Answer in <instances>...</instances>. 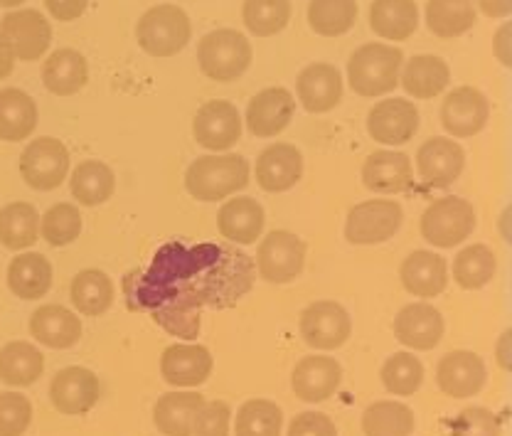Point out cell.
<instances>
[{
	"label": "cell",
	"mask_w": 512,
	"mask_h": 436,
	"mask_svg": "<svg viewBox=\"0 0 512 436\" xmlns=\"http://www.w3.org/2000/svg\"><path fill=\"white\" fill-rule=\"evenodd\" d=\"M254 284V267L247 254L217 244L188 247L170 242L153 259V267L138 279L126 281L128 306L141 311L156 308L234 306Z\"/></svg>",
	"instance_id": "6da1fadb"
},
{
	"label": "cell",
	"mask_w": 512,
	"mask_h": 436,
	"mask_svg": "<svg viewBox=\"0 0 512 436\" xmlns=\"http://www.w3.org/2000/svg\"><path fill=\"white\" fill-rule=\"evenodd\" d=\"M249 185V161L237 153L200 156L185 170V190L200 202H217Z\"/></svg>",
	"instance_id": "7a4b0ae2"
},
{
	"label": "cell",
	"mask_w": 512,
	"mask_h": 436,
	"mask_svg": "<svg viewBox=\"0 0 512 436\" xmlns=\"http://www.w3.org/2000/svg\"><path fill=\"white\" fill-rule=\"evenodd\" d=\"M404 55L399 47L370 42L352 52L348 62V79L352 92L360 97H380L399 84V69Z\"/></svg>",
	"instance_id": "3957f363"
},
{
	"label": "cell",
	"mask_w": 512,
	"mask_h": 436,
	"mask_svg": "<svg viewBox=\"0 0 512 436\" xmlns=\"http://www.w3.org/2000/svg\"><path fill=\"white\" fill-rule=\"evenodd\" d=\"M190 35V18L185 15L183 8L170 3L146 10L136 28L138 45L151 57H175L178 52L185 50Z\"/></svg>",
	"instance_id": "277c9868"
},
{
	"label": "cell",
	"mask_w": 512,
	"mask_h": 436,
	"mask_svg": "<svg viewBox=\"0 0 512 436\" xmlns=\"http://www.w3.org/2000/svg\"><path fill=\"white\" fill-rule=\"evenodd\" d=\"M197 62L205 77L215 82H234L252 65V45L237 30H215L197 45Z\"/></svg>",
	"instance_id": "5b68a950"
},
{
	"label": "cell",
	"mask_w": 512,
	"mask_h": 436,
	"mask_svg": "<svg viewBox=\"0 0 512 436\" xmlns=\"http://www.w3.org/2000/svg\"><path fill=\"white\" fill-rule=\"evenodd\" d=\"M476 230V210L463 198L434 200L421 215V237L439 249H453Z\"/></svg>",
	"instance_id": "8992f818"
},
{
	"label": "cell",
	"mask_w": 512,
	"mask_h": 436,
	"mask_svg": "<svg viewBox=\"0 0 512 436\" xmlns=\"http://www.w3.org/2000/svg\"><path fill=\"white\" fill-rule=\"evenodd\" d=\"M306 264V244L288 230L269 232L259 244L256 267L269 284H288L298 279Z\"/></svg>",
	"instance_id": "52a82bcc"
},
{
	"label": "cell",
	"mask_w": 512,
	"mask_h": 436,
	"mask_svg": "<svg viewBox=\"0 0 512 436\" xmlns=\"http://www.w3.org/2000/svg\"><path fill=\"white\" fill-rule=\"evenodd\" d=\"M69 170V151L62 141L52 136H40L32 141L20 156V175L32 190L60 188Z\"/></svg>",
	"instance_id": "ba28073f"
},
{
	"label": "cell",
	"mask_w": 512,
	"mask_h": 436,
	"mask_svg": "<svg viewBox=\"0 0 512 436\" xmlns=\"http://www.w3.org/2000/svg\"><path fill=\"white\" fill-rule=\"evenodd\" d=\"M404 210L397 200H367L350 210L345 237L350 244H382L399 232Z\"/></svg>",
	"instance_id": "9c48e42d"
},
{
	"label": "cell",
	"mask_w": 512,
	"mask_h": 436,
	"mask_svg": "<svg viewBox=\"0 0 512 436\" xmlns=\"http://www.w3.org/2000/svg\"><path fill=\"white\" fill-rule=\"evenodd\" d=\"M350 313L335 301H316L301 313V336L316 350H335L348 343Z\"/></svg>",
	"instance_id": "30bf717a"
},
{
	"label": "cell",
	"mask_w": 512,
	"mask_h": 436,
	"mask_svg": "<svg viewBox=\"0 0 512 436\" xmlns=\"http://www.w3.org/2000/svg\"><path fill=\"white\" fill-rule=\"evenodd\" d=\"M0 35L8 40L15 60L35 62L47 52L52 42V28L37 10L25 8L8 13L0 23Z\"/></svg>",
	"instance_id": "8fae6325"
},
{
	"label": "cell",
	"mask_w": 512,
	"mask_h": 436,
	"mask_svg": "<svg viewBox=\"0 0 512 436\" xmlns=\"http://www.w3.org/2000/svg\"><path fill=\"white\" fill-rule=\"evenodd\" d=\"M192 136L207 151H227L242 136V116L232 101H207L192 119Z\"/></svg>",
	"instance_id": "7c38bea8"
},
{
	"label": "cell",
	"mask_w": 512,
	"mask_h": 436,
	"mask_svg": "<svg viewBox=\"0 0 512 436\" xmlns=\"http://www.w3.org/2000/svg\"><path fill=\"white\" fill-rule=\"evenodd\" d=\"M419 131V111L407 99H384L367 114V134L384 146H402Z\"/></svg>",
	"instance_id": "4fadbf2b"
},
{
	"label": "cell",
	"mask_w": 512,
	"mask_h": 436,
	"mask_svg": "<svg viewBox=\"0 0 512 436\" xmlns=\"http://www.w3.org/2000/svg\"><path fill=\"white\" fill-rule=\"evenodd\" d=\"M490 104L476 87H458L441 104V124L451 136L471 138L488 124Z\"/></svg>",
	"instance_id": "5bb4252c"
},
{
	"label": "cell",
	"mask_w": 512,
	"mask_h": 436,
	"mask_svg": "<svg viewBox=\"0 0 512 436\" xmlns=\"http://www.w3.org/2000/svg\"><path fill=\"white\" fill-rule=\"evenodd\" d=\"M99 395V377L87 368L72 365V368H64L52 377V404H55L57 412L67 414V417L87 414L89 409H94V404L99 402Z\"/></svg>",
	"instance_id": "9a60e30c"
},
{
	"label": "cell",
	"mask_w": 512,
	"mask_h": 436,
	"mask_svg": "<svg viewBox=\"0 0 512 436\" xmlns=\"http://www.w3.org/2000/svg\"><path fill=\"white\" fill-rule=\"evenodd\" d=\"M485 377H488L485 363L471 350H451L439 360V368H436V382L441 392L453 400L478 395L485 385Z\"/></svg>",
	"instance_id": "2e32d148"
},
{
	"label": "cell",
	"mask_w": 512,
	"mask_h": 436,
	"mask_svg": "<svg viewBox=\"0 0 512 436\" xmlns=\"http://www.w3.org/2000/svg\"><path fill=\"white\" fill-rule=\"evenodd\" d=\"M466 166V153L456 141L444 136L429 138L416 153V168L421 180L431 188H448L458 180Z\"/></svg>",
	"instance_id": "e0dca14e"
},
{
	"label": "cell",
	"mask_w": 512,
	"mask_h": 436,
	"mask_svg": "<svg viewBox=\"0 0 512 436\" xmlns=\"http://www.w3.org/2000/svg\"><path fill=\"white\" fill-rule=\"evenodd\" d=\"M343 380V368L335 358L325 355H308L293 368L291 390L303 402H325L338 392Z\"/></svg>",
	"instance_id": "ac0fdd59"
},
{
	"label": "cell",
	"mask_w": 512,
	"mask_h": 436,
	"mask_svg": "<svg viewBox=\"0 0 512 436\" xmlns=\"http://www.w3.org/2000/svg\"><path fill=\"white\" fill-rule=\"evenodd\" d=\"M394 336L412 350H434L444 338V316L431 303H409L394 318Z\"/></svg>",
	"instance_id": "d6986e66"
},
{
	"label": "cell",
	"mask_w": 512,
	"mask_h": 436,
	"mask_svg": "<svg viewBox=\"0 0 512 436\" xmlns=\"http://www.w3.org/2000/svg\"><path fill=\"white\" fill-rule=\"evenodd\" d=\"M212 365V353L205 345L175 343L163 350L160 375L173 387H197L210 377Z\"/></svg>",
	"instance_id": "ffe728a7"
},
{
	"label": "cell",
	"mask_w": 512,
	"mask_h": 436,
	"mask_svg": "<svg viewBox=\"0 0 512 436\" xmlns=\"http://www.w3.org/2000/svg\"><path fill=\"white\" fill-rule=\"evenodd\" d=\"M293 111H296L293 94L284 87H269L249 101L247 126L254 136L274 138L288 129Z\"/></svg>",
	"instance_id": "44dd1931"
},
{
	"label": "cell",
	"mask_w": 512,
	"mask_h": 436,
	"mask_svg": "<svg viewBox=\"0 0 512 436\" xmlns=\"http://www.w3.org/2000/svg\"><path fill=\"white\" fill-rule=\"evenodd\" d=\"M303 156L291 143H274L256 158V183L266 193H286L301 180Z\"/></svg>",
	"instance_id": "7402d4cb"
},
{
	"label": "cell",
	"mask_w": 512,
	"mask_h": 436,
	"mask_svg": "<svg viewBox=\"0 0 512 436\" xmlns=\"http://www.w3.org/2000/svg\"><path fill=\"white\" fill-rule=\"evenodd\" d=\"M296 89L303 109L311 114H325L343 99V77H340L338 67L328 65V62H316L298 74Z\"/></svg>",
	"instance_id": "603a6c76"
},
{
	"label": "cell",
	"mask_w": 512,
	"mask_h": 436,
	"mask_svg": "<svg viewBox=\"0 0 512 436\" xmlns=\"http://www.w3.org/2000/svg\"><path fill=\"white\" fill-rule=\"evenodd\" d=\"M399 279H402L404 289L416 299H434L446 291L448 264L441 254L416 249L402 262Z\"/></svg>",
	"instance_id": "cb8c5ba5"
},
{
	"label": "cell",
	"mask_w": 512,
	"mask_h": 436,
	"mask_svg": "<svg viewBox=\"0 0 512 436\" xmlns=\"http://www.w3.org/2000/svg\"><path fill=\"white\" fill-rule=\"evenodd\" d=\"M30 333L47 348L67 350L82 338V321L69 308L45 303L30 316Z\"/></svg>",
	"instance_id": "d4e9b609"
},
{
	"label": "cell",
	"mask_w": 512,
	"mask_h": 436,
	"mask_svg": "<svg viewBox=\"0 0 512 436\" xmlns=\"http://www.w3.org/2000/svg\"><path fill=\"white\" fill-rule=\"evenodd\" d=\"M412 175V158L399 151H375L362 166V183L372 193H404Z\"/></svg>",
	"instance_id": "484cf974"
},
{
	"label": "cell",
	"mask_w": 512,
	"mask_h": 436,
	"mask_svg": "<svg viewBox=\"0 0 512 436\" xmlns=\"http://www.w3.org/2000/svg\"><path fill=\"white\" fill-rule=\"evenodd\" d=\"M42 82L57 97H72V94L82 92L87 87V60H84L82 52L72 50V47H62V50L52 52L47 57L45 67H42Z\"/></svg>",
	"instance_id": "4316f807"
},
{
	"label": "cell",
	"mask_w": 512,
	"mask_h": 436,
	"mask_svg": "<svg viewBox=\"0 0 512 436\" xmlns=\"http://www.w3.org/2000/svg\"><path fill=\"white\" fill-rule=\"evenodd\" d=\"M264 207L254 198H234L222 205L217 227L232 244H254L264 232Z\"/></svg>",
	"instance_id": "83f0119b"
},
{
	"label": "cell",
	"mask_w": 512,
	"mask_h": 436,
	"mask_svg": "<svg viewBox=\"0 0 512 436\" xmlns=\"http://www.w3.org/2000/svg\"><path fill=\"white\" fill-rule=\"evenodd\" d=\"M205 404L200 392H168L153 407V422L165 436H192V422Z\"/></svg>",
	"instance_id": "f1b7e54d"
},
{
	"label": "cell",
	"mask_w": 512,
	"mask_h": 436,
	"mask_svg": "<svg viewBox=\"0 0 512 436\" xmlns=\"http://www.w3.org/2000/svg\"><path fill=\"white\" fill-rule=\"evenodd\" d=\"M8 286L23 301L42 299L52 286L50 259L37 252L18 254L8 267Z\"/></svg>",
	"instance_id": "f546056e"
},
{
	"label": "cell",
	"mask_w": 512,
	"mask_h": 436,
	"mask_svg": "<svg viewBox=\"0 0 512 436\" xmlns=\"http://www.w3.org/2000/svg\"><path fill=\"white\" fill-rule=\"evenodd\" d=\"M37 126V104L23 89H0V141L18 143Z\"/></svg>",
	"instance_id": "4dcf8cb0"
},
{
	"label": "cell",
	"mask_w": 512,
	"mask_h": 436,
	"mask_svg": "<svg viewBox=\"0 0 512 436\" xmlns=\"http://www.w3.org/2000/svg\"><path fill=\"white\" fill-rule=\"evenodd\" d=\"M419 10L414 0H375L370 8V28L384 40L402 42L416 33Z\"/></svg>",
	"instance_id": "1f68e13d"
},
{
	"label": "cell",
	"mask_w": 512,
	"mask_h": 436,
	"mask_svg": "<svg viewBox=\"0 0 512 436\" xmlns=\"http://www.w3.org/2000/svg\"><path fill=\"white\" fill-rule=\"evenodd\" d=\"M451 82V69L436 55H416L407 62L402 74L404 92L414 99H434Z\"/></svg>",
	"instance_id": "d6a6232c"
},
{
	"label": "cell",
	"mask_w": 512,
	"mask_h": 436,
	"mask_svg": "<svg viewBox=\"0 0 512 436\" xmlns=\"http://www.w3.org/2000/svg\"><path fill=\"white\" fill-rule=\"evenodd\" d=\"M45 358L35 345L13 340L0 350V380L10 387H30L40 380Z\"/></svg>",
	"instance_id": "836d02e7"
},
{
	"label": "cell",
	"mask_w": 512,
	"mask_h": 436,
	"mask_svg": "<svg viewBox=\"0 0 512 436\" xmlns=\"http://www.w3.org/2000/svg\"><path fill=\"white\" fill-rule=\"evenodd\" d=\"M40 237V215L30 202H10L0 210V244L13 252L32 247Z\"/></svg>",
	"instance_id": "e575fe53"
},
{
	"label": "cell",
	"mask_w": 512,
	"mask_h": 436,
	"mask_svg": "<svg viewBox=\"0 0 512 436\" xmlns=\"http://www.w3.org/2000/svg\"><path fill=\"white\" fill-rule=\"evenodd\" d=\"M114 294V281L99 269L79 271L72 281V289H69L74 308L82 316H101V313L109 311L111 303H114Z\"/></svg>",
	"instance_id": "d590c367"
},
{
	"label": "cell",
	"mask_w": 512,
	"mask_h": 436,
	"mask_svg": "<svg viewBox=\"0 0 512 436\" xmlns=\"http://www.w3.org/2000/svg\"><path fill=\"white\" fill-rule=\"evenodd\" d=\"M498 259L495 252L485 244H471L461 249L453 259V281L466 291H478L493 281Z\"/></svg>",
	"instance_id": "8d00e7d4"
},
{
	"label": "cell",
	"mask_w": 512,
	"mask_h": 436,
	"mask_svg": "<svg viewBox=\"0 0 512 436\" xmlns=\"http://www.w3.org/2000/svg\"><path fill=\"white\" fill-rule=\"evenodd\" d=\"M414 427V412L402 402H375L362 414L365 436H412Z\"/></svg>",
	"instance_id": "74e56055"
},
{
	"label": "cell",
	"mask_w": 512,
	"mask_h": 436,
	"mask_svg": "<svg viewBox=\"0 0 512 436\" xmlns=\"http://www.w3.org/2000/svg\"><path fill=\"white\" fill-rule=\"evenodd\" d=\"M116 175L106 163L101 161H84L74 168L72 173V195L82 205L96 207L104 205L114 195Z\"/></svg>",
	"instance_id": "f35d334b"
},
{
	"label": "cell",
	"mask_w": 512,
	"mask_h": 436,
	"mask_svg": "<svg viewBox=\"0 0 512 436\" xmlns=\"http://www.w3.org/2000/svg\"><path fill=\"white\" fill-rule=\"evenodd\" d=\"M426 25L439 37H458L476 25L473 0H429L426 3Z\"/></svg>",
	"instance_id": "ab89813d"
},
{
	"label": "cell",
	"mask_w": 512,
	"mask_h": 436,
	"mask_svg": "<svg viewBox=\"0 0 512 436\" xmlns=\"http://www.w3.org/2000/svg\"><path fill=\"white\" fill-rule=\"evenodd\" d=\"M355 0H311L308 5V23L323 37L345 35L355 25Z\"/></svg>",
	"instance_id": "60d3db41"
},
{
	"label": "cell",
	"mask_w": 512,
	"mask_h": 436,
	"mask_svg": "<svg viewBox=\"0 0 512 436\" xmlns=\"http://www.w3.org/2000/svg\"><path fill=\"white\" fill-rule=\"evenodd\" d=\"M284 414L276 402L249 400L242 404L234 422V436H281Z\"/></svg>",
	"instance_id": "b9f144b4"
},
{
	"label": "cell",
	"mask_w": 512,
	"mask_h": 436,
	"mask_svg": "<svg viewBox=\"0 0 512 436\" xmlns=\"http://www.w3.org/2000/svg\"><path fill=\"white\" fill-rule=\"evenodd\" d=\"M242 18L252 35L271 37L291 20V0H244Z\"/></svg>",
	"instance_id": "7bdbcfd3"
},
{
	"label": "cell",
	"mask_w": 512,
	"mask_h": 436,
	"mask_svg": "<svg viewBox=\"0 0 512 436\" xmlns=\"http://www.w3.org/2000/svg\"><path fill=\"white\" fill-rule=\"evenodd\" d=\"M382 385L389 395L409 397L424 382V365L412 353H394L382 365Z\"/></svg>",
	"instance_id": "ee69618b"
},
{
	"label": "cell",
	"mask_w": 512,
	"mask_h": 436,
	"mask_svg": "<svg viewBox=\"0 0 512 436\" xmlns=\"http://www.w3.org/2000/svg\"><path fill=\"white\" fill-rule=\"evenodd\" d=\"M40 230L47 244H52V247H67L82 232V215L69 202H57V205H52L45 212Z\"/></svg>",
	"instance_id": "f6af8a7d"
},
{
	"label": "cell",
	"mask_w": 512,
	"mask_h": 436,
	"mask_svg": "<svg viewBox=\"0 0 512 436\" xmlns=\"http://www.w3.org/2000/svg\"><path fill=\"white\" fill-rule=\"evenodd\" d=\"M32 419V404L20 392L0 395V436H23Z\"/></svg>",
	"instance_id": "bcb514c9"
},
{
	"label": "cell",
	"mask_w": 512,
	"mask_h": 436,
	"mask_svg": "<svg viewBox=\"0 0 512 436\" xmlns=\"http://www.w3.org/2000/svg\"><path fill=\"white\" fill-rule=\"evenodd\" d=\"M451 436H503L498 414L485 407H468L453 419Z\"/></svg>",
	"instance_id": "7dc6e473"
},
{
	"label": "cell",
	"mask_w": 512,
	"mask_h": 436,
	"mask_svg": "<svg viewBox=\"0 0 512 436\" xmlns=\"http://www.w3.org/2000/svg\"><path fill=\"white\" fill-rule=\"evenodd\" d=\"M153 321L175 338H197L200 333V313L188 311V308H156Z\"/></svg>",
	"instance_id": "c3c4849f"
},
{
	"label": "cell",
	"mask_w": 512,
	"mask_h": 436,
	"mask_svg": "<svg viewBox=\"0 0 512 436\" xmlns=\"http://www.w3.org/2000/svg\"><path fill=\"white\" fill-rule=\"evenodd\" d=\"M229 412L227 402H205L192 422V436H229Z\"/></svg>",
	"instance_id": "681fc988"
},
{
	"label": "cell",
	"mask_w": 512,
	"mask_h": 436,
	"mask_svg": "<svg viewBox=\"0 0 512 436\" xmlns=\"http://www.w3.org/2000/svg\"><path fill=\"white\" fill-rule=\"evenodd\" d=\"M288 436H338L335 422L323 412H303L288 427Z\"/></svg>",
	"instance_id": "f907efd6"
},
{
	"label": "cell",
	"mask_w": 512,
	"mask_h": 436,
	"mask_svg": "<svg viewBox=\"0 0 512 436\" xmlns=\"http://www.w3.org/2000/svg\"><path fill=\"white\" fill-rule=\"evenodd\" d=\"M89 0H45L47 10L52 13V18L60 20V23H69V20H77L79 15L87 10Z\"/></svg>",
	"instance_id": "816d5d0a"
},
{
	"label": "cell",
	"mask_w": 512,
	"mask_h": 436,
	"mask_svg": "<svg viewBox=\"0 0 512 436\" xmlns=\"http://www.w3.org/2000/svg\"><path fill=\"white\" fill-rule=\"evenodd\" d=\"M478 5L488 18H508L512 10L510 0H478Z\"/></svg>",
	"instance_id": "f5cc1de1"
},
{
	"label": "cell",
	"mask_w": 512,
	"mask_h": 436,
	"mask_svg": "<svg viewBox=\"0 0 512 436\" xmlns=\"http://www.w3.org/2000/svg\"><path fill=\"white\" fill-rule=\"evenodd\" d=\"M13 67H15L13 50H10L8 40H5V37L0 35V79L10 77V74H13Z\"/></svg>",
	"instance_id": "db71d44e"
},
{
	"label": "cell",
	"mask_w": 512,
	"mask_h": 436,
	"mask_svg": "<svg viewBox=\"0 0 512 436\" xmlns=\"http://www.w3.org/2000/svg\"><path fill=\"white\" fill-rule=\"evenodd\" d=\"M20 3H25V0H0V8H15Z\"/></svg>",
	"instance_id": "11a10c76"
}]
</instances>
